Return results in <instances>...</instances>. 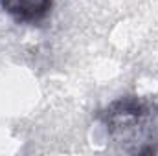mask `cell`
<instances>
[{
	"instance_id": "6da1fadb",
	"label": "cell",
	"mask_w": 158,
	"mask_h": 156,
	"mask_svg": "<svg viewBox=\"0 0 158 156\" xmlns=\"http://www.w3.org/2000/svg\"><path fill=\"white\" fill-rule=\"evenodd\" d=\"M2 6L19 20H39L52 6V0H2Z\"/></svg>"
}]
</instances>
